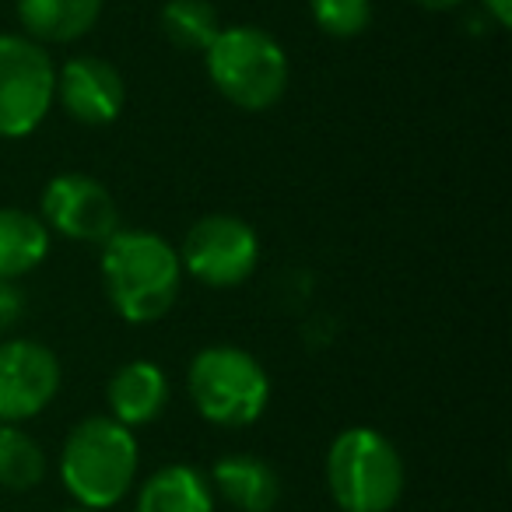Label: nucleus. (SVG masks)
<instances>
[{"instance_id": "13", "label": "nucleus", "mask_w": 512, "mask_h": 512, "mask_svg": "<svg viewBox=\"0 0 512 512\" xmlns=\"http://www.w3.org/2000/svg\"><path fill=\"white\" fill-rule=\"evenodd\" d=\"M102 15V0H18V22L36 43H74Z\"/></svg>"}, {"instance_id": "12", "label": "nucleus", "mask_w": 512, "mask_h": 512, "mask_svg": "<svg viewBox=\"0 0 512 512\" xmlns=\"http://www.w3.org/2000/svg\"><path fill=\"white\" fill-rule=\"evenodd\" d=\"M211 484L239 512H274V505L281 502L278 470L253 453L221 456L211 467Z\"/></svg>"}, {"instance_id": "22", "label": "nucleus", "mask_w": 512, "mask_h": 512, "mask_svg": "<svg viewBox=\"0 0 512 512\" xmlns=\"http://www.w3.org/2000/svg\"><path fill=\"white\" fill-rule=\"evenodd\" d=\"M64 512H95V509H81V505H78V509H64Z\"/></svg>"}, {"instance_id": "7", "label": "nucleus", "mask_w": 512, "mask_h": 512, "mask_svg": "<svg viewBox=\"0 0 512 512\" xmlns=\"http://www.w3.org/2000/svg\"><path fill=\"white\" fill-rule=\"evenodd\" d=\"M179 264L207 288H235L253 278L260 264V239L235 214H207L186 232Z\"/></svg>"}, {"instance_id": "5", "label": "nucleus", "mask_w": 512, "mask_h": 512, "mask_svg": "<svg viewBox=\"0 0 512 512\" xmlns=\"http://www.w3.org/2000/svg\"><path fill=\"white\" fill-rule=\"evenodd\" d=\"M186 390L200 418L221 428H246L267 411L271 379L249 351L214 344L193 355Z\"/></svg>"}, {"instance_id": "18", "label": "nucleus", "mask_w": 512, "mask_h": 512, "mask_svg": "<svg viewBox=\"0 0 512 512\" xmlns=\"http://www.w3.org/2000/svg\"><path fill=\"white\" fill-rule=\"evenodd\" d=\"M309 11L330 39H355L372 22V0H309Z\"/></svg>"}, {"instance_id": "19", "label": "nucleus", "mask_w": 512, "mask_h": 512, "mask_svg": "<svg viewBox=\"0 0 512 512\" xmlns=\"http://www.w3.org/2000/svg\"><path fill=\"white\" fill-rule=\"evenodd\" d=\"M22 313H25V295H22V288H18L15 281L0 278V334L15 327V323L22 320Z\"/></svg>"}, {"instance_id": "11", "label": "nucleus", "mask_w": 512, "mask_h": 512, "mask_svg": "<svg viewBox=\"0 0 512 512\" xmlns=\"http://www.w3.org/2000/svg\"><path fill=\"white\" fill-rule=\"evenodd\" d=\"M106 400L109 418H116L120 425H151L169 407V376L162 372V365L137 358V362H127L123 369L113 372L106 386Z\"/></svg>"}, {"instance_id": "14", "label": "nucleus", "mask_w": 512, "mask_h": 512, "mask_svg": "<svg viewBox=\"0 0 512 512\" xmlns=\"http://www.w3.org/2000/svg\"><path fill=\"white\" fill-rule=\"evenodd\" d=\"M134 512H214L211 481L190 463H169L141 484Z\"/></svg>"}, {"instance_id": "6", "label": "nucleus", "mask_w": 512, "mask_h": 512, "mask_svg": "<svg viewBox=\"0 0 512 512\" xmlns=\"http://www.w3.org/2000/svg\"><path fill=\"white\" fill-rule=\"evenodd\" d=\"M57 102V67L43 43L0 36V137H29Z\"/></svg>"}, {"instance_id": "16", "label": "nucleus", "mask_w": 512, "mask_h": 512, "mask_svg": "<svg viewBox=\"0 0 512 512\" xmlns=\"http://www.w3.org/2000/svg\"><path fill=\"white\" fill-rule=\"evenodd\" d=\"M158 22H162L165 39L186 53H207V46L221 32L218 11L211 0H169Z\"/></svg>"}, {"instance_id": "21", "label": "nucleus", "mask_w": 512, "mask_h": 512, "mask_svg": "<svg viewBox=\"0 0 512 512\" xmlns=\"http://www.w3.org/2000/svg\"><path fill=\"white\" fill-rule=\"evenodd\" d=\"M414 4H421L425 11H453L460 4H467V0H414Z\"/></svg>"}, {"instance_id": "4", "label": "nucleus", "mask_w": 512, "mask_h": 512, "mask_svg": "<svg viewBox=\"0 0 512 512\" xmlns=\"http://www.w3.org/2000/svg\"><path fill=\"white\" fill-rule=\"evenodd\" d=\"M207 74L221 99L246 113H260L281 102L288 88V57L271 32L256 25H232L221 29L207 46Z\"/></svg>"}, {"instance_id": "2", "label": "nucleus", "mask_w": 512, "mask_h": 512, "mask_svg": "<svg viewBox=\"0 0 512 512\" xmlns=\"http://www.w3.org/2000/svg\"><path fill=\"white\" fill-rule=\"evenodd\" d=\"M134 428L116 418H85L67 432L60 453V481L81 509H109L137 481Z\"/></svg>"}, {"instance_id": "17", "label": "nucleus", "mask_w": 512, "mask_h": 512, "mask_svg": "<svg viewBox=\"0 0 512 512\" xmlns=\"http://www.w3.org/2000/svg\"><path fill=\"white\" fill-rule=\"evenodd\" d=\"M46 477V453L25 428L0 421V488L29 491Z\"/></svg>"}, {"instance_id": "1", "label": "nucleus", "mask_w": 512, "mask_h": 512, "mask_svg": "<svg viewBox=\"0 0 512 512\" xmlns=\"http://www.w3.org/2000/svg\"><path fill=\"white\" fill-rule=\"evenodd\" d=\"M102 285L109 306L127 323H155L176 306L183 264L169 239L155 232H116L102 242Z\"/></svg>"}, {"instance_id": "9", "label": "nucleus", "mask_w": 512, "mask_h": 512, "mask_svg": "<svg viewBox=\"0 0 512 512\" xmlns=\"http://www.w3.org/2000/svg\"><path fill=\"white\" fill-rule=\"evenodd\" d=\"M60 362L46 344L15 341L0 344V421L18 425L43 414L60 393Z\"/></svg>"}, {"instance_id": "8", "label": "nucleus", "mask_w": 512, "mask_h": 512, "mask_svg": "<svg viewBox=\"0 0 512 512\" xmlns=\"http://www.w3.org/2000/svg\"><path fill=\"white\" fill-rule=\"evenodd\" d=\"M43 225L74 242H109L120 232V207L99 179L60 172L43 190Z\"/></svg>"}, {"instance_id": "3", "label": "nucleus", "mask_w": 512, "mask_h": 512, "mask_svg": "<svg viewBox=\"0 0 512 512\" xmlns=\"http://www.w3.org/2000/svg\"><path fill=\"white\" fill-rule=\"evenodd\" d=\"M327 484L341 512H390L404 495V460L383 432L355 425L330 442Z\"/></svg>"}, {"instance_id": "15", "label": "nucleus", "mask_w": 512, "mask_h": 512, "mask_svg": "<svg viewBox=\"0 0 512 512\" xmlns=\"http://www.w3.org/2000/svg\"><path fill=\"white\" fill-rule=\"evenodd\" d=\"M50 253V228L22 207H0V278L18 281Z\"/></svg>"}, {"instance_id": "20", "label": "nucleus", "mask_w": 512, "mask_h": 512, "mask_svg": "<svg viewBox=\"0 0 512 512\" xmlns=\"http://www.w3.org/2000/svg\"><path fill=\"white\" fill-rule=\"evenodd\" d=\"M484 11H488L498 29H509L512 25V0H484Z\"/></svg>"}, {"instance_id": "10", "label": "nucleus", "mask_w": 512, "mask_h": 512, "mask_svg": "<svg viewBox=\"0 0 512 512\" xmlns=\"http://www.w3.org/2000/svg\"><path fill=\"white\" fill-rule=\"evenodd\" d=\"M57 102L74 123L106 127L123 113V74L102 57H74L57 71Z\"/></svg>"}]
</instances>
